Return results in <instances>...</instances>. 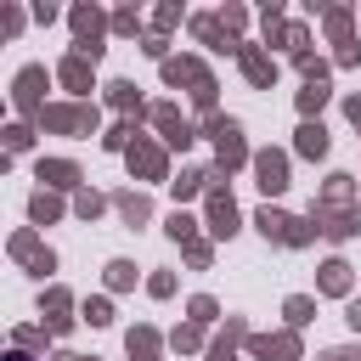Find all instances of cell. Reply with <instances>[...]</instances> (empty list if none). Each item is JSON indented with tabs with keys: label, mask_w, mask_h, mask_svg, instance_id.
Returning a JSON list of instances; mask_svg holds the SVG:
<instances>
[{
	"label": "cell",
	"mask_w": 361,
	"mask_h": 361,
	"mask_svg": "<svg viewBox=\"0 0 361 361\" xmlns=\"http://www.w3.org/2000/svg\"><path fill=\"white\" fill-rule=\"evenodd\" d=\"M209 135H214V147H220V164L237 169V164H243V130H237L231 118H209Z\"/></svg>",
	"instance_id": "cell-1"
},
{
	"label": "cell",
	"mask_w": 361,
	"mask_h": 361,
	"mask_svg": "<svg viewBox=\"0 0 361 361\" xmlns=\"http://www.w3.org/2000/svg\"><path fill=\"white\" fill-rule=\"evenodd\" d=\"M254 175H259V186L276 197V192L288 186V158H282V152H259V158H254Z\"/></svg>",
	"instance_id": "cell-2"
},
{
	"label": "cell",
	"mask_w": 361,
	"mask_h": 361,
	"mask_svg": "<svg viewBox=\"0 0 361 361\" xmlns=\"http://www.w3.org/2000/svg\"><path fill=\"white\" fill-rule=\"evenodd\" d=\"M237 56H243V73H248L254 85H271V79H276V62H271L265 51H254V45H243Z\"/></svg>",
	"instance_id": "cell-3"
},
{
	"label": "cell",
	"mask_w": 361,
	"mask_h": 361,
	"mask_svg": "<svg viewBox=\"0 0 361 361\" xmlns=\"http://www.w3.org/2000/svg\"><path fill=\"white\" fill-rule=\"evenodd\" d=\"M293 147H299L305 158H327V130L305 118V124H299V141H293Z\"/></svg>",
	"instance_id": "cell-4"
},
{
	"label": "cell",
	"mask_w": 361,
	"mask_h": 361,
	"mask_svg": "<svg viewBox=\"0 0 361 361\" xmlns=\"http://www.w3.org/2000/svg\"><path fill=\"white\" fill-rule=\"evenodd\" d=\"M209 220H214V231H220V237H231V231H237V209H231V197H226V192H214V197H209Z\"/></svg>",
	"instance_id": "cell-5"
},
{
	"label": "cell",
	"mask_w": 361,
	"mask_h": 361,
	"mask_svg": "<svg viewBox=\"0 0 361 361\" xmlns=\"http://www.w3.org/2000/svg\"><path fill=\"white\" fill-rule=\"evenodd\" d=\"M254 350H259L265 361H293V355H299V344H293L288 333H276V338H254Z\"/></svg>",
	"instance_id": "cell-6"
},
{
	"label": "cell",
	"mask_w": 361,
	"mask_h": 361,
	"mask_svg": "<svg viewBox=\"0 0 361 361\" xmlns=\"http://www.w3.org/2000/svg\"><path fill=\"white\" fill-rule=\"evenodd\" d=\"M322 288H327V293H350V265H344V259H327V265H322Z\"/></svg>",
	"instance_id": "cell-7"
},
{
	"label": "cell",
	"mask_w": 361,
	"mask_h": 361,
	"mask_svg": "<svg viewBox=\"0 0 361 361\" xmlns=\"http://www.w3.org/2000/svg\"><path fill=\"white\" fill-rule=\"evenodd\" d=\"M130 164H135L141 175H164V152H158V147H130Z\"/></svg>",
	"instance_id": "cell-8"
},
{
	"label": "cell",
	"mask_w": 361,
	"mask_h": 361,
	"mask_svg": "<svg viewBox=\"0 0 361 361\" xmlns=\"http://www.w3.org/2000/svg\"><path fill=\"white\" fill-rule=\"evenodd\" d=\"M39 180H51V186H73V164H39Z\"/></svg>",
	"instance_id": "cell-9"
},
{
	"label": "cell",
	"mask_w": 361,
	"mask_h": 361,
	"mask_svg": "<svg viewBox=\"0 0 361 361\" xmlns=\"http://www.w3.org/2000/svg\"><path fill=\"white\" fill-rule=\"evenodd\" d=\"M310 316H316V305H310L305 293H293V299H288V322H293V327H305Z\"/></svg>",
	"instance_id": "cell-10"
},
{
	"label": "cell",
	"mask_w": 361,
	"mask_h": 361,
	"mask_svg": "<svg viewBox=\"0 0 361 361\" xmlns=\"http://www.w3.org/2000/svg\"><path fill=\"white\" fill-rule=\"evenodd\" d=\"M322 102H327V85H305L299 90V113H316Z\"/></svg>",
	"instance_id": "cell-11"
},
{
	"label": "cell",
	"mask_w": 361,
	"mask_h": 361,
	"mask_svg": "<svg viewBox=\"0 0 361 361\" xmlns=\"http://www.w3.org/2000/svg\"><path fill=\"white\" fill-rule=\"evenodd\" d=\"M203 180H209V175H197V169H186V175H180V180H175V197H192V192H197V186H203Z\"/></svg>",
	"instance_id": "cell-12"
},
{
	"label": "cell",
	"mask_w": 361,
	"mask_h": 361,
	"mask_svg": "<svg viewBox=\"0 0 361 361\" xmlns=\"http://www.w3.org/2000/svg\"><path fill=\"white\" fill-rule=\"evenodd\" d=\"M118 209H124L130 220H147V197H135V192H124V197H118Z\"/></svg>",
	"instance_id": "cell-13"
},
{
	"label": "cell",
	"mask_w": 361,
	"mask_h": 361,
	"mask_svg": "<svg viewBox=\"0 0 361 361\" xmlns=\"http://www.w3.org/2000/svg\"><path fill=\"white\" fill-rule=\"evenodd\" d=\"M130 355L135 361H152V333H130Z\"/></svg>",
	"instance_id": "cell-14"
},
{
	"label": "cell",
	"mask_w": 361,
	"mask_h": 361,
	"mask_svg": "<svg viewBox=\"0 0 361 361\" xmlns=\"http://www.w3.org/2000/svg\"><path fill=\"white\" fill-rule=\"evenodd\" d=\"M169 237H175V243H180V237H192V214H180V209H175V214H169Z\"/></svg>",
	"instance_id": "cell-15"
},
{
	"label": "cell",
	"mask_w": 361,
	"mask_h": 361,
	"mask_svg": "<svg viewBox=\"0 0 361 361\" xmlns=\"http://www.w3.org/2000/svg\"><path fill=\"white\" fill-rule=\"evenodd\" d=\"M130 276H135V271H130L124 259H113V265H107V282H113V288H130Z\"/></svg>",
	"instance_id": "cell-16"
},
{
	"label": "cell",
	"mask_w": 361,
	"mask_h": 361,
	"mask_svg": "<svg viewBox=\"0 0 361 361\" xmlns=\"http://www.w3.org/2000/svg\"><path fill=\"white\" fill-rule=\"evenodd\" d=\"M107 90H113V102H118V107H135V85H107Z\"/></svg>",
	"instance_id": "cell-17"
},
{
	"label": "cell",
	"mask_w": 361,
	"mask_h": 361,
	"mask_svg": "<svg viewBox=\"0 0 361 361\" xmlns=\"http://www.w3.org/2000/svg\"><path fill=\"white\" fill-rule=\"evenodd\" d=\"M192 322H214V299H192Z\"/></svg>",
	"instance_id": "cell-18"
},
{
	"label": "cell",
	"mask_w": 361,
	"mask_h": 361,
	"mask_svg": "<svg viewBox=\"0 0 361 361\" xmlns=\"http://www.w3.org/2000/svg\"><path fill=\"white\" fill-rule=\"evenodd\" d=\"M344 322H350V327L361 333V299H350V310H344Z\"/></svg>",
	"instance_id": "cell-19"
},
{
	"label": "cell",
	"mask_w": 361,
	"mask_h": 361,
	"mask_svg": "<svg viewBox=\"0 0 361 361\" xmlns=\"http://www.w3.org/2000/svg\"><path fill=\"white\" fill-rule=\"evenodd\" d=\"M327 361H361V350H333Z\"/></svg>",
	"instance_id": "cell-20"
},
{
	"label": "cell",
	"mask_w": 361,
	"mask_h": 361,
	"mask_svg": "<svg viewBox=\"0 0 361 361\" xmlns=\"http://www.w3.org/2000/svg\"><path fill=\"white\" fill-rule=\"evenodd\" d=\"M344 113H350V118L361 124V96H350V102H344Z\"/></svg>",
	"instance_id": "cell-21"
},
{
	"label": "cell",
	"mask_w": 361,
	"mask_h": 361,
	"mask_svg": "<svg viewBox=\"0 0 361 361\" xmlns=\"http://www.w3.org/2000/svg\"><path fill=\"white\" fill-rule=\"evenodd\" d=\"M355 220H361V214H355Z\"/></svg>",
	"instance_id": "cell-22"
}]
</instances>
